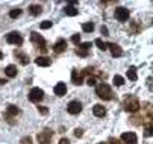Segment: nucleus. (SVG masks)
<instances>
[{
  "label": "nucleus",
  "instance_id": "obj_35",
  "mask_svg": "<svg viewBox=\"0 0 153 144\" xmlns=\"http://www.w3.org/2000/svg\"><path fill=\"white\" fill-rule=\"evenodd\" d=\"M102 32H103V35H109V33H108V29H106L105 26L102 27Z\"/></svg>",
  "mask_w": 153,
  "mask_h": 144
},
{
  "label": "nucleus",
  "instance_id": "obj_21",
  "mask_svg": "<svg viewBox=\"0 0 153 144\" xmlns=\"http://www.w3.org/2000/svg\"><path fill=\"white\" fill-rule=\"evenodd\" d=\"M137 68L135 67H130L129 70H127V79H130V80H137Z\"/></svg>",
  "mask_w": 153,
  "mask_h": 144
},
{
  "label": "nucleus",
  "instance_id": "obj_30",
  "mask_svg": "<svg viewBox=\"0 0 153 144\" xmlns=\"http://www.w3.org/2000/svg\"><path fill=\"white\" fill-rule=\"evenodd\" d=\"M71 41H73L74 44H79V43H80V35H79V33L73 35V36H71Z\"/></svg>",
  "mask_w": 153,
  "mask_h": 144
},
{
  "label": "nucleus",
  "instance_id": "obj_22",
  "mask_svg": "<svg viewBox=\"0 0 153 144\" xmlns=\"http://www.w3.org/2000/svg\"><path fill=\"white\" fill-rule=\"evenodd\" d=\"M144 137L146 138L153 137V125H146V128H144Z\"/></svg>",
  "mask_w": 153,
  "mask_h": 144
},
{
  "label": "nucleus",
  "instance_id": "obj_7",
  "mask_svg": "<svg viewBox=\"0 0 153 144\" xmlns=\"http://www.w3.org/2000/svg\"><path fill=\"white\" fill-rule=\"evenodd\" d=\"M121 141L124 144H137L138 138H137L135 132H124V134H121Z\"/></svg>",
  "mask_w": 153,
  "mask_h": 144
},
{
  "label": "nucleus",
  "instance_id": "obj_19",
  "mask_svg": "<svg viewBox=\"0 0 153 144\" xmlns=\"http://www.w3.org/2000/svg\"><path fill=\"white\" fill-rule=\"evenodd\" d=\"M18 112H20V109H18V108H17L15 105H9V106H8V109H6V115H8V117L17 115Z\"/></svg>",
  "mask_w": 153,
  "mask_h": 144
},
{
  "label": "nucleus",
  "instance_id": "obj_8",
  "mask_svg": "<svg viewBox=\"0 0 153 144\" xmlns=\"http://www.w3.org/2000/svg\"><path fill=\"white\" fill-rule=\"evenodd\" d=\"M67 111H68V114H71V115H77V114L82 111V103H80V102H77V100H73V102H70V103H68Z\"/></svg>",
  "mask_w": 153,
  "mask_h": 144
},
{
  "label": "nucleus",
  "instance_id": "obj_5",
  "mask_svg": "<svg viewBox=\"0 0 153 144\" xmlns=\"http://www.w3.org/2000/svg\"><path fill=\"white\" fill-rule=\"evenodd\" d=\"M6 41L9 44H14V46H21L23 44V36H21L18 32H9L6 35Z\"/></svg>",
  "mask_w": 153,
  "mask_h": 144
},
{
  "label": "nucleus",
  "instance_id": "obj_1",
  "mask_svg": "<svg viewBox=\"0 0 153 144\" xmlns=\"http://www.w3.org/2000/svg\"><path fill=\"white\" fill-rule=\"evenodd\" d=\"M123 108H124V111H127V112H137V111L140 109V100H138V97L134 96V94L127 96V97L123 100Z\"/></svg>",
  "mask_w": 153,
  "mask_h": 144
},
{
  "label": "nucleus",
  "instance_id": "obj_18",
  "mask_svg": "<svg viewBox=\"0 0 153 144\" xmlns=\"http://www.w3.org/2000/svg\"><path fill=\"white\" fill-rule=\"evenodd\" d=\"M65 14L67 15H70V17H74V15H77V8H74L73 5H68V6H65Z\"/></svg>",
  "mask_w": 153,
  "mask_h": 144
},
{
  "label": "nucleus",
  "instance_id": "obj_26",
  "mask_svg": "<svg viewBox=\"0 0 153 144\" xmlns=\"http://www.w3.org/2000/svg\"><path fill=\"white\" fill-rule=\"evenodd\" d=\"M15 55L20 58V62H21V64H25V65H26V64L29 62V59H27V56H26L25 53H17V52H15Z\"/></svg>",
  "mask_w": 153,
  "mask_h": 144
},
{
  "label": "nucleus",
  "instance_id": "obj_37",
  "mask_svg": "<svg viewBox=\"0 0 153 144\" xmlns=\"http://www.w3.org/2000/svg\"><path fill=\"white\" fill-rule=\"evenodd\" d=\"M2 56H3V55H2V52H0V59H2Z\"/></svg>",
  "mask_w": 153,
  "mask_h": 144
},
{
  "label": "nucleus",
  "instance_id": "obj_29",
  "mask_svg": "<svg viewBox=\"0 0 153 144\" xmlns=\"http://www.w3.org/2000/svg\"><path fill=\"white\" fill-rule=\"evenodd\" d=\"M86 84H88L90 87H94V85H96V77H94V76H88V79H86Z\"/></svg>",
  "mask_w": 153,
  "mask_h": 144
},
{
  "label": "nucleus",
  "instance_id": "obj_36",
  "mask_svg": "<svg viewBox=\"0 0 153 144\" xmlns=\"http://www.w3.org/2000/svg\"><path fill=\"white\" fill-rule=\"evenodd\" d=\"M6 84V80L5 79H0V85H5Z\"/></svg>",
  "mask_w": 153,
  "mask_h": 144
},
{
  "label": "nucleus",
  "instance_id": "obj_24",
  "mask_svg": "<svg viewBox=\"0 0 153 144\" xmlns=\"http://www.w3.org/2000/svg\"><path fill=\"white\" fill-rule=\"evenodd\" d=\"M82 30L83 32H93L94 30V24L93 23H83L82 24Z\"/></svg>",
  "mask_w": 153,
  "mask_h": 144
},
{
  "label": "nucleus",
  "instance_id": "obj_34",
  "mask_svg": "<svg viewBox=\"0 0 153 144\" xmlns=\"http://www.w3.org/2000/svg\"><path fill=\"white\" fill-rule=\"evenodd\" d=\"M23 144H30V138H23Z\"/></svg>",
  "mask_w": 153,
  "mask_h": 144
},
{
  "label": "nucleus",
  "instance_id": "obj_11",
  "mask_svg": "<svg viewBox=\"0 0 153 144\" xmlns=\"http://www.w3.org/2000/svg\"><path fill=\"white\" fill-rule=\"evenodd\" d=\"M65 50H67V41H65L64 38H59L53 46V52L55 53H62Z\"/></svg>",
  "mask_w": 153,
  "mask_h": 144
},
{
  "label": "nucleus",
  "instance_id": "obj_3",
  "mask_svg": "<svg viewBox=\"0 0 153 144\" xmlns=\"http://www.w3.org/2000/svg\"><path fill=\"white\" fill-rule=\"evenodd\" d=\"M29 100L30 102H33V103H38V102H41L42 100V97H44V91H42L41 88H38V87H35V88H32L30 91H29Z\"/></svg>",
  "mask_w": 153,
  "mask_h": 144
},
{
  "label": "nucleus",
  "instance_id": "obj_9",
  "mask_svg": "<svg viewBox=\"0 0 153 144\" xmlns=\"http://www.w3.org/2000/svg\"><path fill=\"white\" fill-rule=\"evenodd\" d=\"M129 15H130L129 9H126L123 6H120V8L115 9V18L118 20V22H126V20L129 18Z\"/></svg>",
  "mask_w": 153,
  "mask_h": 144
},
{
  "label": "nucleus",
  "instance_id": "obj_10",
  "mask_svg": "<svg viewBox=\"0 0 153 144\" xmlns=\"http://www.w3.org/2000/svg\"><path fill=\"white\" fill-rule=\"evenodd\" d=\"M90 47H91V43H82V44H79V46L76 47V53H77V56L85 58L86 55H88Z\"/></svg>",
  "mask_w": 153,
  "mask_h": 144
},
{
  "label": "nucleus",
  "instance_id": "obj_38",
  "mask_svg": "<svg viewBox=\"0 0 153 144\" xmlns=\"http://www.w3.org/2000/svg\"><path fill=\"white\" fill-rule=\"evenodd\" d=\"M100 144H102V143H100Z\"/></svg>",
  "mask_w": 153,
  "mask_h": 144
},
{
  "label": "nucleus",
  "instance_id": "obj_27",
  "mask_svg": "<svg viewBox=\"0 0 153 144\" xmlns=\"http://www.w3.org/2000/svg\"><path fill=\"white\" fill-rule=\"evenodd\" d=\"M94 43L97 44V47H99L100 50H106V49H108V44H105V43H103V41H102L100 38H97V39L94 41Z\"/></svg>",
  "mask_w": 153,
  "mask_h": 144
},
{
  "label": "nucleus",
  "instance_id": "obj_12",
  "mask_svg": "<svg viewBox=\"0 0 153 144\" xmlns=\"http://www.w3.org/2000/svg\"><path fill=\"white\" fill-rule=\"evenodd\" d=\"M71 82L74 85H82L83 84V73H80L77 70H73L71 71Z\"/></svg>",
  "mask_w": 153,
  "mask_h": 144
},
{
  "label": "nucleus",
  "instance_id": "obj_4",
  "mask_svg": "<svg viewBox=\"0 0 153 144\" xmlns=\"http://www.w3.org/2000/svg\"><path fill=\"white\" fill-rule=\"evenodd\" d=\"M30 41L38 47V49H42V52H46V39L42 38L39 33L36 32H32L30 33Z\"/></svg>",
  "mask_w": 153,
  "mask_h": 144
},
{
  "label": "nucleus",
  "instance_id": "obj_31",
  "mask_svg": "<svg viewBox=\"0 0 153 144\" xmlns=\"http://www.w3.org/2000/svg\"><path fill=\"white\" fill-rule=\"evenodd\" d=\"M38 111H39L41 114H47V112H49V109H47V108H44V106H39V108H38Z\"/></svg>",
  "mask_w": 153,
  "mask_h": 144
},
{
  "label": "nucleus",
  "instance_id": "obj_13",
  "mask_svg": "<svg viewBox=\"0 0 153 144\" xmlns=\"http://www.w3.org/2000/svg\"><path fill=\"white\" fill-rule=\"evenodd\" d=\"M108 49L111 50V53H112V56H114V58H120V56L123 55V49H121L118 44L109 43V44H108Z\"/></svg>",
  "mask_w": 153,
  "mask_h": 144
},
{
  "label": "nucleus",
  "instance_id": "obj_17",
  "mask_svg": "<svg viewBox=\"0 0 153 144\" xmlns=\"http://www.w3.org/2000/svg\"><path fill=\"white\" fill-rule=\"evenodd\" d=\"M5 74H6L8 77H15V76H17V67H15V65H8V67L5 68Z\"/></svg>",
  "mask_w": 153,
  "mask_h": 144
},
{
  "label": "nucleus",
  "instance_id": "obj_16",
  "mask_svg": "<svg viewBox=\"0 0 153 144\" xmlns=\"http://www.w3.org/2000/svg\"><path fill=\"white\" fill-rule=\"evenodd\" d=\"M93 112L96 117H105L106 115V108L102 106V105H94L93 106Z\"/></svg>",
  "mask_w": 153,
  "mask_h": 144
},
{
  "label": "nucleus",
  "instance_id": "obj_32",
  "mask_svg": "<svg viewBox=\"0 0 153 144\" xmlns=\"http://www.w3.org/2000/svg\"><path fill=\"white\" fill-rule=\"evenodd\" d=\"M74 135H76V137H82V135H83L82 129H76V131H74Z\"/></svg>",
  "mask_w": 153,
  "mask_h": 144
},
{
  "label": "nucleus",
  "instance_id": "obj_25",
  "mask_svg": "<svg viewBox=\"0 0 153 144\" xmlns=\"http://www.w3.org/2000/svg\"><path fill=\"white\" fill-rule=\"evenodd\" d=\"M20 15H21V9H20V8L11 9V12H9V17H11V18H17V17H20Z\"/></svg>",
  "mask_w": 153,
  "mask_h": 144
},
{
  "label": "nucleus",
  "instance_id": "obj_28",
  "mask_svg": "<svg viewBox=\"0 0 153 144\" xmlns=\"http://www.w3.org/2000/svg\"><path fill=\"white\" fill-rule=\"evenodd\" d=\"M39 27H41V29H50V27H52V22H49V20H46V22H41V23H39Z\"/></svg>",
  "mask_w": 153,
  "mask_h": 144
},
{
  "label": "nucleus",
  "instance_id": "obj_33",
  "mask_svg": "<svg viewBox=\"0 0 153 144\" xmlns=\"http://www.w3.org/2000/svg\"><path fill=\"white\" fill-rule=\"evenodd\" d=\"M59 144H70V141H68L67 138H62V140L59 141Z\"/></svg>",
  "mask_w": 153,
  "mask_h": 144
},
{
  "label": "nucleus",
  "instance_id": "obj_23",
  "mask_svg": "<svg viewBox=\"0 0 153 144\" xmlns=\"http://www.w3.org/2000/svg\"><path fill=\"white\" fill-rule=\"evenodd\" d=\"M124 84V79H123V76H120V74H115L114 76V85H117V87H121Z\"/></svg>",
  "mask_w": 153,
  "mask_h": 144
},
{
  "label": "nucleus",
  "instance_id": "obj_14",
  "mask_svg": "<svg viewBox=\"0 0 153 144\" xmlns=\"http://www.w3.org/2000/svg\"><path fill=\"white\" fill-rule=\"evenodd\" d=\"M65 93H67V87H65V84L64 82H58V84L55 85V94L58 97H62V96H65Z\"/></svg>",
  "mask_w": 153,
  "mask_h": 144
},
{
  "label": "nucleus",
  "instance_id": "obj_6",
  "mask_svg": "<svg viewBox=\"0 0 153 144\" xmlns=\"http://www.w3.org/2000/svg\"><path fill=\"white\" fill-rule=\"evenodd\" d=\"M52 137H53V131L44 129V131H41V132L38 134V143H39V144H49L50 140H52Z\"/></svg>",
  "mask_w": 153,
  "mask_h": 144
},
{
  "label": "nucleus",
  "instance_id": "obj_2",
  "mask_svg": "<svg viewBox=\"0 0 153 144\" xmlns=\"http://www.w3.org/2000/svg\"><path fill=\"white\" fill-rule=\"evenodd\" d=\"M96 94L102 100H111L112 99V90L108 84H99L96 85Z\"/></svg>",
  "mask_w": 153,
  "mask_h": 144
},
{
  "label": "nucleus",
  "instance_id": "obj_20",
  "mask_svg": "<svg viewBox=\"0 0 153 144\" xmlns=\"http://www.w3.org/2000/svg\"><path fill=\"white\" fill-rule=\"evenodd\" d=\"M29 12H30L32 15H39V14L42 12V8H41L39 5H32V6H29Z\"/></svg>",
  "mask_w": 153,
  "mask_h": 144
},
{
  "label": "nucleus",
  "instance_id": "obj_15",
  "mask_svg": "<svg viewBox=\"0 0 153 144\" xmlns=\"http://www.w3.org/2000/svg\"><path fill=\"white\" fill-rule=\"evenodd\" d=\"M35 62H36V65H39V67H49V65L52 64V59L47 58V56H38V58L35 59Z\"/></svg>",
  "mask_w": 153,
  "mask_h": 144
}]
</instances>
